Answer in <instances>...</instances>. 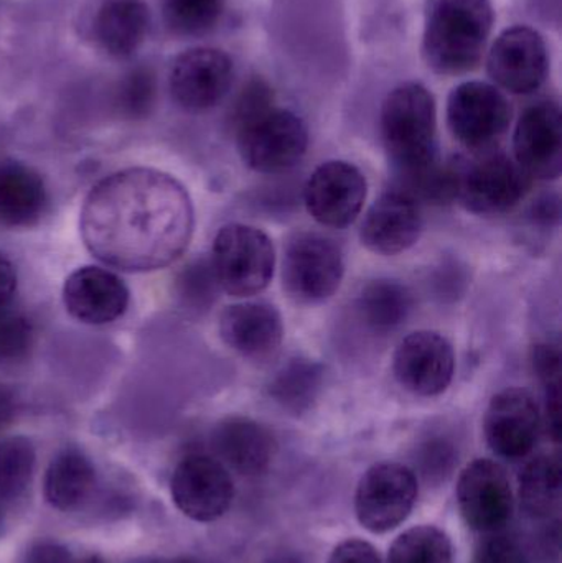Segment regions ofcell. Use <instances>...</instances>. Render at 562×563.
Instances as JSON below:
<instances>
[{"label":"cell","mask_w":562,"mask_h":563,"mask_svg":"<svg viewBox=\"0 0 562 563\" xmlns=\"http://www.w3.org/2000/svg\"><path fill=\"white\" fill-rule=\"evenodd\" d=\"M194 228L187 188L155 168H125L102 178L79 214L86 250L122 273L170 266L187 251Z\"/></svg>","instance_id":"cell-1"},{"label":"cell","mask_w":562,"mask_h":563,"mask_svg":"<svg viewBox=\"0 0 562 563\" xmlns=\"http://www.w3.org/2000/svg\"><path fill=\"white\" fill-rule=\"evenodd\" d=\"M383 144L395 168L398 184L415 180L434 168L438 157L436 104L425 86H399L382 111Z\"/></svg>","instance_id":"cell-2"},{"label":"cell","mask_w":562,"mask_h":563,"mask_svg":"<svg viewBox=\"0 0 562 563\" xmlns=\"http://www.w3.org/2000/svg\"><path fill=\"white\" fill-rule=\"evenodd\" d=\"M492 30L488 0H429L426 10L425 56L444 75L477 65Z\"/></svg>","instance_id":"cell-3"},{"label":"cell","mask_w":562,"mask_h":563,"mask_svg":"<svg viewBox=\"0 0 562 563\" xmlns=\"http://www.w3.org/2000/svg\"><path fill=\"white\" fill-rule=\"evenodd\" d=\"M210 263L221 290L231 297H253L273 280L276 251L264 231L231 223L218 231Z\"/></svg>","instance_id":"cell-4"},{"label":"cell","mask_w":562,"mask_h":563,"mask_svg":"<svg viewBox=\"0 0 562 563\" xmlns=\"http://www.w3.org/2000/svg\"><path fill=\"white\" fill-rule=\"evenodd\" d=\"M455 200L474 214H498L517 207L530 177L517 162L497 151H477L472 157L452 161Z\"/></svg>","instance_id":"cell-5"},{"label":"cell","mask_w":562,"mask_h":563,"mask_svg":"<svg viewBox=\"0 0 562 563\" xmlns=\"http://www.w3.org/2000/svg\"><path fill=\"white\" fill-rule=\"evenodd\" d=\"M343 274L342 251L322 234H296L284 251V290L297 303L316 305L329 300L339 290Z\"/></svg>","instance_id":"cell-6"},{"label":"cell","mask_w":562,"mask_h":563,"mask_svg":"<svg viewBox=\"0 0 562 563\" xmlns=\"http://www.w3.org/2000/svg\"><path fill=\"white\" fill-rule=\"evenodd\" d=\"M238 151L257 174H284L296 167L307 152L309 132L299 115L271 109L250 124L238 129Z\"/></svg>","instance_id":"cell-7"},{"label":"cell","mask_w":562,"mask_h":563,"mask_svg":"<svg viewBox=\"0 0 562 563\" xmlns=\"http://www.w3.org/2000/svg\"><path fill=\"white\" fill-rule=\"evenodd\" d=\"M418 499V478L401 463H378L360 479L355 512L372 534H386L401 526Z\"/></svg>","instance_id":"cell-8"},{"label":"cell","mask_w":562,"mask_h":563,"mask_svg":"<svg viewBox=\"0 0 562 563\" xmlns=\"http://www.w3.org/2000/svg\"><path fill=\"white\" fill-rule=\"evenodd\" d=\"M459 511L465 525L477 532L495 534L510 522L515 498L510 478L500 463L478 459L459 476Z\"/></svg>","instance_id":"cell-9"},{"label":"cell","mask_w":562,"mask_h":563,"mask_svg":"<svg viewBox=\"0 0 562 563\" xmlns=\"http://www.w3.org/2000/svg\"><path fill=\"white\" fill-rule=\"evenodd\" d=\"M365 175L343 161L320 165L304 188V203L310 217L327 228H346L360 217L366 201Z\"/></svg>","instance_id":"cell-10"},{"label":"cell","mask_w":562,"mask_h":563,"mask_svg":"<svg viewBox=\"0 0 562 563\" xmlns=\"http://www.w3.org/2000/svg\"><path fill=\"white\" fill-rule=\"evenodd\" d=\"M510 118L507 99L487 82H464L449 98V128L454 137L472 151L491 147L505 134Z\"/></svg>","instance_id":"cell-11"},{"label":"cell","mask_w":562,"mask_h":563,"mask_svg":"<svg viewBox=\"0 0 562 563\" xmlns=\"http://www.w3.org/2000/svg\"><path fill=\"white\" fill-rule=\"evenodd\" d=\"M170 492L175 506L197 522L217 521L234 498L233 479L227 466L207 455L181 460L172 476Z\"/></svg>","instance_id":"cell-12"},{"label":"cell","mask_w":562,"mask_h":563,"mask_svg":"<svg viewBox=\"0 0 562 563\" xmlns=\"http://www.w3.org/2000/svg\"><path fill=\"white\" fill-rule=\"evenodd\" d=\"M393 373L399 386L415 396H441L454 379V347L436 331H416L396 347Z\"/></svg>","instance_id":"cell-13"},{"label":"cell","mask_w":562,"mask_h":563,"mask_svg":"<svg viewBox=\"0 0 562 563\" xmlns=\"http://www.w3.org/2000/svg\"><path fill=\"white\" fill-rule=\"evenodd\" d=\"M535 397L524 389L502 390L488 404L484 432L492 452L502 459L530 455L543 430V416Z\"/></svg>","instance_id":"cell-14"},{"label":"cell","mask_w":562,"mask_h":563,"mask_svg":"<svg viewBox=\"0 0 562 563\" xmlns=\"http://www.w3.org/2000/svg\"><path fill=\"white\" fill-rule=\"evenodd\" d=\"M231 81L233 65L220 49H188L172 66V95L187 111L201 112L217 106L227 96Z\"/></svg>","instance_id":"cell-15"},{"label":"cell","mask_w":562,"mask_h":563,"mask_svg":"<svg viewBox=\"0 0 562 563\" xmlns=\"http://www.w3.org/2000/svg\"><path fill=\"white\" fill-rule=\"evenodd\" d=\"M421 203L399 188L375 201L360 230L363 246L379 256H396L415 246L421 238Z\"/></svg>","instance_id":"cell-16"},{"label":"cell","mask_w":562,"mask_h":563,"mask_svg":"<svg viewBox=\"0 0 562 563\" xmlns=\"http://www.w3.org/2000/svg\"><path fill=\"white\" fill-rule=\"evenodd\" d=\"M515 158L521 170L538 180H557L562 172L561 111L551 102L527 109L514 137Z\"/></svg>","instance_id":"cell-17"},{"label":"cell","mask_w":562,"mask_h":563,"mask_svg":"<svg viewBox=\"0 0 562 563\" xmlns=\"http://www.w3.org/2000/svg\"><path fill=\"white\" fill-rule=\"evenodd\" d=\"M543 38L527 26H515L498 36L488 56L491 76L507 91L527 95L540 88L547 76Z\"/></svg>","instance_id":"cell-18"},{"label":"cell","mask_w":562,"mask_h":563,"mask_svg":"<svg viewBox=\"0 0 562 563\" xmlns=\"http://www.w3.org/2000/svg\"><path fill=\"white\" fill-rule=\"evenodd\" d=\"M66 311L86 324H108L129 307V288L121 277L101 267H79L63 285Z\"/></svg>","instance_id":"cell-19"},{"label":"cell","mask_w":562,"mask_h":563,"mask_svg":"<svg viewBox=\"0 0 562 563\" xmlns=\"http://www.w3.org/2000/svg\"><path fill=\"white\" fill-rule=\"evenodd\" d=\"M220 334L231 350L246 360L267 361L283 344V318L266 301H243L223 310Z\"/></svg>","instance_id":"cell-20"},{"label":"cell","mask_w":562,"mask_h":563,"mask_svg":"<svg viewBox=\"0 0 562 563\" xmlns=\"http://www.w3.org/2000/svg\"><path fill=\"white\" fill-rule=\"evenodd\" d=\"M211 446L228 468L257 476L269 468L276 453L273 433L247 417H228L214 427Z\"/></svg>","instance_id":"cell-21"},{"label":"cell","mask_w":562,"mask_h":563,"mask_svg":"<svg viewBox=\"0 0 562 563\" xmlns=\"http://www.w3.org/2000/svg\"><path fill=\"white\" fill-rule=\"evenodd\" d=\"M46 207L48 194L38 172L22 162H0V227H35Z\"/></svg>","instance_id":"cell-22"},{"label":"cell","mask_w":562,"mask_h":563,"mask_svg":"<svg viewBox=\"0 0 562 563\" xmlns=\"http://www.w3.org/2000/svg\"><path fill=\"white\" fill-rule=\"evenodd\" d=\"M95 30L104 52L128 58L147 35V5L142 0H104L96 15Z\"/></svg>","instance_id":"cell-23"},{"label":"cell","mask_w":562,"mask_h":563,"mask_svg":"<svg viewBox=\"0 0 562 563\" xmlns=\"http://www.w3.org/2000/svg\"><path fill=\"white\" fill-rule=\"evenodd\" d=\"M96 470L91 460L76 449L63 450L46 470L43 492L46 501L58 511L79 508L91 495Z\"/></svg>","instance_id":"cell-24"},{"label":"cell","mask_w":562,"mask_h":563,"mask_svg":"<svg viewBox=\"0 0 562 563\" xmlns=\"http://www.w3.org/2000/svg\"><path fill=\"white\" fill-rule=\"evenodd\" d=\"M412 310V295L396 280L379 279L363 287L356 313L373 333L386 334L401 327Z\"/></svg>","instance_id":"cell-25"},{"label":"cell","mask_w":562,"mask_h":563,"mask_svg":"<svg viewBox=\"0 0 562 563\" xmlns=\"http://www.w3.org/2000/svg\"><path fill=\"white\" fill-rule=\"evenodd\" d=\"M521 508L530 518L547 519L558 511L562 496L560 455L535 456L525 465L518 485Z\"/></svg>","instance_id":"cell-26"},{"label":"cell","mask_w":562,"mask_h":563,"mask_svg":"<svg viewBox=\"0 0 562 563\" xmlns=\"http://www.w3.org/2000/svg\"><path fill=\"white\" fill-rule=\"evenodd\" d=\"M322 364L294 357L284 364L267 386L271 399L290 413H304L313 406L323 386Z\"/></svg>","instance_id":"cell-27"},{"label":"cell","mask_w":562,"mask_h":563,"mask_svg":"<svg viewBox=\"0 0 562 563\" xmlns=\"http://www.w3.org/2000/svg\"><path fill=\"white\" fill-rule=\"evenodd\" d=\"M389 563H452V542L436 526H418L403 532L389 549Z\"/></svg>","instance_id":"cell-28"},{"label":"cell","mask_w":562,"mask_h":563,"mask_svg":"<svg viewBox=\"0 0 562 563\" xmlns=\"http://www.w3.org/2000/svg\"><path fill=\"white\" fill-rule=\"evenodd\" d=\"M35 446L25 437H10L0 442V499L20 498L35 473Z\"/></svg>","instance_id":"cell-29"},{"label":"cell","mask_w":562,"mask_h":563,"mask_svg":"<svg viewBox=\"0 0 562 563\" xmlns=\"http://www.w3.org/2000/svg\"><path fill=\"white\" fill-rule=\"evenodd\" d=\"M221 0H164L167 25L178 35H198L214 25Z\"/></svg>","instance_id":"cell-30"},{"label":"cell","mask_w":562,"mask_h":563,"mask_svg":"<svg viewBox=\"0 0 562 563\" xmlns=\"http://www.w3.org/2000/svg\"><path fill=\"white\" fill-rule=\"evenodd\" d=\"M210 260H197L184 267L177 277V291L181 303L194 311H205L217 300L220 291Z\"/></svg>","instance_id":"cell-31"},{"label":"cell","mask_w":562,"mask_h":563,"mask_svg":"<svg viewBox=\"0 0 562 563\" xmlns=\"http://www.w3.org/2000/svg\"><path fill=\"white\" fill-rule=\"evenodd\" d=\"M35 330L32 321L20 311L0 310V366L25 360L32 351Z\"/></svg>","instance_id":"cell-32"},{"label":"cell","mask_w":562,"mask_h":563,"mask_svg":"<svg viewBox=\"0 0 562 563\" xmlns=\"http://www.w3.org/2000/svg\"><path fill=\"white\" fill-rule=\"evenodd\" d=\"M155 101V79L148 69H134L122 79L118 104L129 119H141L151 112Z\"/></svg>","instance_id":"cell-33"},{"label":"cell","mask_w":562,"mask_h":563,"mask_svg":"<svg viewBox=\"0 0 562 563\" xmlns=\"http://www.w3.org/2000/svg\"><path fill=\"white\" fill-rule=\"evenodd\" d=\"M271 109H273V98H271L269 89L263 82H253L244 89L243 95L238 99L233 112L234 129L238 131L260 115L266 114Z\"/></svg>","instance_id":"cell-34"},{"label":"cell","mask_w":562,"mask_h":563,"mask_svg":"<svg viewBox=\"0 0 562 563\" xmlns=\"http://www.w3.org/2000/svg\"><path fill=\"white\" fill-rule=\"evenodd\" d=\"M472 563H530L524 548L505 536H491L478 544Z\"/></svg>","instance_id":"cell-35"},{"label":"cell","mask_w":562,"mask_h":563,"mask_svg":"<svg viewBox=\"0 0 562 563\" xmlns=\"http://www.w3.org/2000/svg\"><path fill=\"white\" fill-rule=\"evenodd\" d=\"M455 450L445 439H431L419 452V463L426 476H442L452 468Z\"/></svg>","instance_id":"cell-36"},{"label":"cell","mask_w":562,"mask_h":563,"mask_svg":"<svg viewBox=\"0 0 562 563\" xmlns=\"http://www.w3.org/2000/svg\"><path fill=\"white\" fill-rule=\"evenodd\" d=\"M533 367L544 386L560 383L561 353L550 343L538 344L533 350Z\"/></svg>","instance_id":"cell-37"},{"label":"cell","mask_w":562,"mask_h":563,"mask_svg":"<svg viewBox=\"0 0 562 563\" xmlns=\"http://www.w3.org/2000/svg\"><path fill=\"white\" fill-rule=\"evenodd\" d=\"M329 563H383L378 552L368 542L350 539L330 555Z\"/></svg>","instance_id":"cell-38"},{"label":"cell","mask_w":562,"mask_h":563,"mask_svg":"<svg viewBox=\"0 0 562 563\" xmlns=\"http://www.w3.org/2000/svg\"><path fill=\"white\" fill-rule=\"evenodd\" d=\"M561 383L547 384L544 386V413L543 427H547L548 435L554 442H560L561 437Z\"/></svg>","instance_id":"cell-39"},{"label":"cell","mask_w":562,"mask_h":563,"mask_svg":"<svg viewBox=\"0 0 562 563\" xmlns=\"http://www.w3.org/2000/svg\"><path fill=\"white\" fill-rule=\"evenodd\" d=\"M25 563H75L68 549L56 542H36L29 549Z\"/></svg>","instance_id":"cell-40"},{"label":"cell","mask_w":562,"mask_h":563,"mask_svg":"<svg viewBox=\"0 0 562 563\" xmlns=\"http://www.w3.org/2000/svg\"><path fill=\"white\" fill-rule=\"evenodd\" d=\"M16 282L19 277H16L15 266L5 254L0 253V310L9 307L12 301L16 291Z\"/></svg>","instance_id":"cell-41"},{"label":"cell","mask_w":562,"mask_h":563,"mask_svg":"<svg viewBox=\"0 0 562 563\" xmlns=\"http://www.w3.org/2000/svg\"><path fill=\"white\" fill-rule=\"evenodd\" d=\"M560 200L557 197H547L533 205L530 217L535 224L553 227L560 221Z\"/></svg>","instance_id":"cell-42"},{"label":"cell","mask_w":562,"mask_h":563,"mask_svg":"<svg viewBox=\"0 0 562 563\" xmlns=\"http://www.w3.org/2000/svg\"><path fill=\"white\" fill-rule=\"evenodd\" d=\"M16 412V396L9 386L0 384V430L5 429Z\"/></svg>","instance_id":"cell-43"},{"label":"cell","mask_w":562,"mask_h":563,"mask_svg":"<svg viewBox=\"0 0 562 563\" xmlns=\"http://www.w3.org/2000/svg\"><path fill=\"white\" fill-rule=\"evenodd\" d=\"M267 563H304V561L296 554H280L271 559Z\"/></svg>","instance_id":"cell-44"},{"label":"cell","mask_w":562,"mask_h":563,"mask_svg":"<svg viewBox=\"0 0 562 563\" xmlns=\"http://www.w3.org/2000/svg\"><path fill=\"white\" fill-rule=\"evenodd\" d=\"M164 563H200V562H197V561H194V559H175V561H170V562H164Z\"/></svg>","instance_id":"cell-45"},{"label":"cell","mask_w":562,"mask_h":563,"mask_svg":"<svg viewBox=\"0 0 562 563\" xmlns=\"http://www.w3.org/2000/svg\"><path fill=\"white\" fill-rule=\"evenodd\" d=\"M82 563H106V562H102L101 559H99V558H89V559H86V561Z\"/></svg>","instance_id":"cell-46"},{"label":"cell","mask_w":562,"mask_h":563,"mask_svg":"<svg viewBox=\"0 0 562 563\" xmlns=\"http://www.w3.org/2000/svg\"><path fill=\"white\" fill-rule=\"evenodd\" d=\"M3 526V512H2V506H0V531H2Z\"/></svg>","instance_id":"cell-47"}]
</instances>
